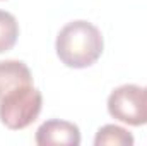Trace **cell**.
Returning a JSON list of instances; mask_svg holds the SVG:
<instances>
[{
    "instance_id": "cell-3",
    "label": "cell",
    "mask_w": 147,
    "mask_h": 146,
    "mask_svg": "<svg viewBox=\"0 0 147 146\" xmlns=\"http://www.w3.org/2000/svg\"><path fill=\"white\" fill-rule=\"evenodd\" d=\"M108 112L113 119L139 127L147 124V91L137 84H123L108 96Z\"/></svg>"
},
{
    "instance_id": "cell-6",
    "label": "cell",
    "mask_w": 147,
    "mask_h": 146,
    "mask_svg": "<svg viewBox=\"0 0 147 146\" xmlns=\"http://www.w3.org/2000/svg\"><path fill=\"white\" fill-rule=\"evenodd\" d=\"M134 143H135L134 136L127 129L115 126V124L103 126L96 132V138H94L96 146H132Z\"/></svg>"
},
{
    "instance_id": "cell-8",
    "label": "cell",
    "mask_w": 147,
    "mask_h": 146,
    "mask_svg": "<svg viewBox=\"0 0 147 146\" xmlns=\"http://www.w3.org/2000/svg\"><path fill=\"white\" fill-rule=\"evenodd\" d=\"M146 91H147V88H146Z\"/></svg>"
},
{
    "instance_id": "cell-7",
    "label": "cell",
    "mask_w": 147,
    "mask_h": 146,
    "mask_svg": "<svg viewBox=\"0 0 147 146\" xmlns=\"http://www.w3.org/2000/svg\"><path fill=\"white\" fill-rule=\"evenodd\" d=\"M17 38H19L17 19L10 12L0 10V53L12 50Z\"/></svg>"
},
{
    "instance_id": "cell-1",
    "label": "cell",
    "mask_w": 147,
    "mask_h": 146,
    "mask_svg": "<svg viewBox=\"0 0 147 146\" xmlns=\"http://www.w3.org/2000/svg\"><path fill=\"white\" fill-rule=\"evenodd\" d=\"M105 48L101 31L87 21H72L65 24L55 43L62 64L72 69H86L98 62Z\"/></svg>"
},
{
    "instance_id": "cell-5",
    "label": "cell",
    "mask_w": 147,
    "mask_h": 146,
    "mask_svg": "<svg viewBox=\"0 0 147 146\" xmlns=\"http://www.w3.org/2000/svg\"><path fill=\"white\" fill-rule=\"evenodd\" d=\"M33 84V74L21 60H0V100L19 86Z\"/></svg>"
},
{
    "instance_id": "cell-4",
    "label": "cell",
    "mask_w": 147,
    "mask_h": 146,
    "mask_svg": "<svg viewBox=\"0 0 147 146\" xmlns=\"http://www.w3.org/2000/svg\"><path fill=\"white\" fill-rule=\"evenodd\" d=\"M36 145L50 146V145H65V146H79L80 145V131L74 122L51 119L43 122L36 131Z\"/></svg>"
},
{
    "instance_id": "cell-2",
    "label": "cell",
    "mask_w": 147,
    "mask_h": 146,
    "mask_svg": "<svg viewBox=\"0 0 147 146\" xmlns=\"http://www.w3.org/2000/svg\"><path fill=\"white\" fill-rule=\"evenodd\" d=\"M43 96L33 84L19 86L0 100V120L7 129L21 131L31 126L41 113Z\"/></svg>"
}]
</instances>
